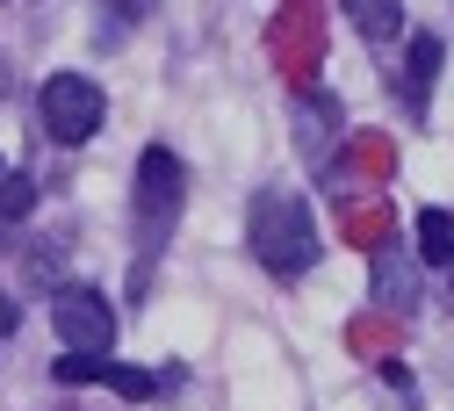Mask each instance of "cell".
Segmentation results:
<instances>
[{
  "mask_svg": "<svg viewBox=\"0 0 454 411\" xmlns=\"http://www.w3.org/2000/svg\"><path fill=\"white\" fill-rule=\"evenodd\" d=\"M253 260L274 274V281H303L317 267V224H310V202L296 188H260L253 195Z\"/></svg>",
  "mask_w": 454,
  "mask_h": 411,
  "instance_id": "6da1fadb",
  "label": "cell"
},
{
  "mask_svg": "<svg viewBox=\"0 0 454 411\" xmlns=\"http://www.w3.org/2000/svg\"><path fill=\"white\" fill-rule=\"evenodd\" d=\"M181 195H188L181 159L166 152V145H152V152L137 159V288H145L159 246L174 239V224H181Z\"/></svg>",
  "mask_w": 454,
  "mask_h": 411,
  "instance_id": "7a4b0ae2",
  "label": "cell"
},
{
  "mask_svg": "<svg viewBox=\"0 0 454 411\" xmlns=\"http://www.w3.org/2000/svg\"><path fill=\"white\" fill-rule=\"evenodd\" d=\"M101 87L87 80V73H51L43 87H36V115H43V130L59 138V145H87L94 130H101Z\"/></svg>",
  "mask_w": 454,
  "mask_h": 411,
  "instance_id": "3957f363",
  "label": "cell"
},
{
  "mask_svg": "<svg viewBox=\"0 0 454 411\" xmlns=\"http://www.w3.org/2000/svg\"><path fill=\"white\" fill-rule=\"evenodd\" d=\"M51 325H59L66 354H108L116 346V311L101 288H51Z\"/></svg>",
  "mask_w": 454,
  "mask_h": 411,
  "instance_id": "277c9868",
  "label": "cell"
},
{
  "mask_svg": "<svg viewBox=\"0 0 454 411\" xmlns=\"http://www.w3.org/2000/svg\"><path fill=\"white\" fill-rule=\"evenodd\" d=\"M440 58H447V43H440V36H411V51H404V108L419 115V123H426V108H433Z\"/></svg>",
  "mask_w": 454,
  "mask_h": 411,
  "instance_id": "5b68a950",
  "label": "cell"
},
{
  "mask_svg": "<svg viewBox=\"0 0 454 411\" xmlns=\"http://www.w3.org/2000/svg\"><path fill=\"white\" fill-rule=\"evenodd\" d=\"M375 304H396V311H411V304H419V267H411L404 246L375 260Z\"/></svg>",
  "mask_w": 454,
  "mask_h": 411,
  "instance_id": "8992f818",
  "label": "cell"
},
{
  "mask_svg": "<svg viewBox=\"0 0 454 411\" xmlns=\"http://www.w3.org/2000/svg\"><path fill=\"white\" fill-rule=\"evenodd\" d=\"M339 8H347L354 29L375 36V43H396V36H404V0H339Z\"/></svg>",
  "mask_w": 454,
  "mask_h": 411,
  "instance_id": "52a82bcc",
  "label": "cell"
},
{
  "mask_svg": "<svg viewBox=\"0 0 454 411\" xmlns=\"http://www.w3.org/2000/svg\"><path fill=\"white\" fill-rule=\"evenodd\" d=\"M29 209H36V181L29 173H0V246L29 224Z\"/></svg>",
  "mask_w": 454,
  "mask_h": 411,
  "instance_id": "ba28073f",
  "label": "cell"
},
{
  "mask_svg": "<svg viewBox=\"0 0 454 411\" xmlns=\"http://www.w3.org/2000/svg\"><path fill=\"white\" fill-rule=\"evenodd\" d=\"M419 253H426V267L454 260V217L447 209H419Z\"/></svg>",
  "mask_w": 454,
  "mask_h": 411,
  "instance_id": "9c48e42d",
  "label": "cell"
},
{
  "mask_svg": "<svg viewBox=\"0 0 454 411\" xmlns=\"http://www.w3.org/2000/svg\"><path fill=\"white\" fill-rule=\"evenodd\" d=\"M101 8H108V15H123V22H145V15H152V0H101Z\"/></svg>",
  "mask_w": 454,
  "mask_h": 411,
  "instance_id": "30bf717a",
  "label": "cell"
},
{
  "mask_svg": "<svg viewBox=\"0 0 454 411\" xmlns=\"http://www.w3.org/2000/svg\"><path fill=\"white\" fill-rule=\"evenodd\" d=\"M447 281H454V260H447Z\"/></svg>",
  "mask_w": 454,
  "mask_h": 411,
  "instance_id": "8fae6325",
  "label": "cell"
},
{
  "mask_svg": "<svg viewBox=\"0 0 454 411\" xmlns=\"http://www.w3.org/2000/svg\"><path fill=\"white\" fill-rule=\"evenodd\" d=\"M0 173H8V159H0Z\"/></svg>",
  "mask_w": 454,
  "mask_h": 411,
  "instance_id": "7c38bea8",
  "label": "cell"
}]
</instances>
